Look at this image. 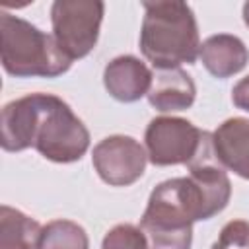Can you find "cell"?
<instances>
[{"label":"cell","instance_id":"1","mask_svg":"<svg viewBox=\"0 0 249 249\" xmlns=\"http://www.w3.org/2000/svg\"><path fill=\"white\" fill-rule=\"evenodd\" d=\"M0 144L6 152L35 148L45 160L72 163L89 148V130L54 93H27L4 105Z\"/></svg>","mask_w":249,"mask_h":249},{"label":"cell","instance_id":"2","mask_svg":"<svg viewBox=\"0 0 249 249\" xmlns=\"http://www.w3.org/2000/svg\"><path fill=\"white\" fill-rule=\"evenodd\" d=\"M198 220H208L202 191L191 177H175L154 187L140 230L148 249H191L193 224Z\"/></svg>","mask_w":249,"mask_h":249},{"label":"cell","instance_id":"3","mask_svg":"<svg viewBox=\"0 0 249 249\" xmlns=\"http://www.w3.org/2000/svg\"><path fill=\"white\" fill-rule=\"evenodd\" d=\"M140 51L156 70L195 64L200 49L195 12L181 0L144 2Z\"/></svg>","mask_w":249,"mask_h":249},{"label":"cell","instance_id":"4","mask_svg":"<svg viewBox=\"0 0 249 249\" xmlns=\"http://www.w3.org/2000/svg\"><path fill=\"white\" fill-rule=\"evenodd\" d=\"M0 60L16 78H56L72 66L53 35L8 12L0 14Z\"/></svg>","mask_w":249,"mask_h":249},{"label":"cell","instance_id":"5","mask_svg":"<svg viewBox=\"0 0 249 249\" xmlns=\"http://www.w3.org/2000/svg\"><path fill=\"white\" fill-rule=\"evenodd\" d=\"M105 14L101 0H56L51 6L53 37L70 58L88 56L99 39Z\"/></svg>","mask_w":249,"mask_h":249},{"label":"cell","instance_id":"6","mask_svg":"<svg viewBox=\"0 0 249 249\" xmlns=\"http://www.w3.org/2000/svg\"><path fill=\"white\" fill-rule=\"evenodd\" d=\"M206 130L181 117H156L148 123L144 144L148 161L165 165H189L198 154Z\"/></svg>","mask_w":249,"mask_h":249},{"label":"cell","instance_id":"7","mask_svg":"<svg viewBox=\"0 0 249 249\" xmlns=\"http://www.w3.org/2000/svg\"><path fill=\"white\" fill-rule=\"evenodd\" d=\"M91 163L103 183L111 187H128L144 175L148 154L136 138L111 134L93 146Z\"/></svg>","mask_w":249,"mask_h":249},{"label":"cell","instance_id":"8","mask_svg":"<svg viewBox=\"0 0 249 249\" xmlns=\"http://www.w3.org/2000/svg\"><path fill=\"white\" fill-rule=\"evenodd\" d=\"M152 76L154 74L140 58L132 54H121L107 62L103 70V86L113 99L121 103H132L148 95Z\"/></svg>","mask_w":249,"mask_h":249},{"label":"cell","instance_id":"9","mask_svg":"<svg viewBox=\"0 0 249 249\" xmlns=\"http://www.w3.org/2000/svg\"><path fill=\"white\" fill-rule=\"evenodd\" d=\"M212 142L218 161L226 169L249 181V119H226L212 132Z\"/></svg>","mask_w":249,"mask_h":249},{"label":"cell","instance_id":"10","mask_svg":"<svg viewBox=\"0 0 249 249\" xmlns=\"http://www.w3.org/2000/svg\"><path fill=\"white\" fill-rule=\"evenodd\" d=\"M146 97L156 111L161 113L185 111L195 103L196 86L183 68L156 70Z\"/></svg>","mask_w":249,"mask_h":249},{"label":"cell","instance_id":"11","mask_svg":"<svg viewBox=\"0 0 249 249\" xmlns=\"http://www.w3.org/2000/svg\"><path fill=\"white\" fill-rule=\"evenodd\" d=\"M198 56L202 66L214 78H230L245 68L249 62V51L237 35L218 33L200 43Z\"/></svg>","mask_w":249,"mask_h":249},{"label":"cell","instance_id":"12","mask_svg":"<svg viewBox=\"0 0 249 249\" xmlns=\"http://www.w3.org/2000/svg\"><path fill=\"white\" fill-rule=\"evenodd\" d=\"M43 226L25 212L0 206V249H37Z\"/></svg>","mask_w":249,"mask_h":249},{"label":"cell","instance_id":"13","mask_svg":"<svg viewBox=\"0 0 249 249\" xmlns=\"http://www.w3.org/2000/svg\"><path fill=\"white\" fill-rule=\"evenodd\" d=\"M37 249H89V239L78 222L56 218L43 226Z\"/></svg>","mask_w":249,"mask_h":249},{"label":"cell","instance_id":"14","mask_svg":"<svg viewBox=\"0 0 249 249\" xmlns=\"http://www.w3.org/2000/svg\"><path fill=\"white\" fill-rule=\"evenodd\" d=\"M101 249H148V239L140 226L117 224L105 233Z\"/></svg>","mask_w":249,"mask_h":249},{"label":"cell","instance_id":"15","mask_svg":"<svg viewBox=\"0 0 249 249\" xmlns=\"http://www.w3.org/2000/svg\"><path fill=\"white\" fill-rule=\"evenodd\" d=\"M212 249H249V222L230 220L212 243Z\"/></svg>","mask_w":249,"mask_h":249},{"label":"cell","instance_id":"16","mask_svg":"<svg viewBox=\"0 0 249 249\" xmlns=\"http://www.w3.org/2000/svg\"><path fill=\"white\" fill-rule=\"evenodd\" d=\"M231 101L237 109L249 111V76L241 78L233 88H231Z\"/></svg>","mask_w":249,"mask_h":249},{"label":"cell","instance_id":"17","mask_svg":"<svg viewBox=\"0 0 249 249\" xmlns=\"http://www.w3.org/2000/svg\"><path fill=\"white\" fill-rule=\"evenodd\" d=\"M243 21H245V25L249 27V2L243 4Z\"/></svg>","mask_w":249,"mask_h":249}]
</instances>
